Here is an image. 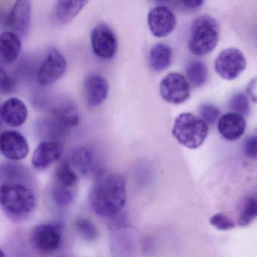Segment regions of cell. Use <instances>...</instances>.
<instances>
[{
	"label": "cell",
	"instance_id": "f1b7e54d",
	"mask_svg": "<svg viewBox=\"0 0 257 257\" xmlns=\"http://www.w3.org/2000/svg\"><path fill=\"white\" fill-rule=\"evenodd\" d=\"M211 226L220 231H228L235 228V224L233 220L223 213L214 214L210 218Z\"/></svg>",
	"mask_w": 257,
	"mask_h": 257
},
{
	"label": "cell",
	"instance_id": "d4e9b609",
	"mask_svg": "<svg viewBox=\"0 0 257 257\" xmlns=\"http://www.w3.org/2000/svg\"><path fill=\"white\" fill-rule=\"evenodd\" d=\"M51 194L56 205L66 207L73 202L75 196V189L66 188L54 184Z\"/></svg>",
	"mask_w": 257,
	"mask_h": 257
},
{
	"label": "cell",
	"instance_id": "5b68a950",
	"mask_svg": "<svg viewBox=\"0 0 257 257\" xmlns=\"http://www.w3.org/2000/svg\"><path fill=\"white\" fill-rule=\"evenodd\" d=\"M61 226L57 224H41L35 226L30 232V243L39 253L50 254L60 248L62 243Z\"/></svg>",
	"mask_w": 257,
	"mask_h": 257
},
{
	"label": "cell",
	"instance_id": "6da1fadb",
	"mask_svg": "<svg viewBox=\"0 0 257 257\" xmlns=\"http://www.w3.org/2000/svg\"><path fill=\"white\" fill-rule=\"evenodd\" d=\"M89 202L92 210L101 217L117 215L126 205L124 179L115 173L101 174L90 191Z\"/></svg>",
	"mask_w": 257,
	"mask_h": 257
},
{
	"label": "cell",
	"instance_id": "4dcf8cb0",
	"mask_svg": "<svg viewBox=\"0 0 257 257\" xmlns=\"http://www.w3.org/2000/svg\"><path fill=\"white\" fill-rule=\"evenodd\" d=\"M244 154L251 159L257 160V134L250 136L244 142Z\"/></svg>",
	"mask_w": 257,
	"mask_h": 257
},
{
	"label": "cell",
	"instance_id": "1f68e13d",
	"mask_svg": "<svg viewBox=\"0 0 257 257\" xmlns=\"http://www.w3.org/2000/svg\"><path fill=\"white\" fill-rule=\"evenodd\" d=\"M178 1L185 9L193 10L201 7L205 0H178Z\"/></svg>",
	"mask_w": 257,
	"mask_h": 257
},
{
	"label": "cell",
	"instance_id": "ba28073f",
	"mask_svg": "<svg viewBox=\"0 0 257 257\" xmlns=\"http://www.w3.org/2000/svg\"><path fill=\"white\" fill-rule=\"evenodd\" d=\"M90 42L92 49L97 57L109 60L115 56L117 38L107 24L101 23L93 27L90 35Z\"/></svg>",
	"mask_w": 257,
	"mask_h": 257
},
{
	"label": "cell",
	"instance_id": "277c9868",
	"mask_svg": "<svg viewBox=\"0 0 257 257\" xmlns=\"http://www.w3.org/2000/svg\"><path fill=\"white\" fill-rule=\"evenodd\" d=\"M208 134V125L200 118L189 113L179 115L172 128L174 137L181 145L191 149L202 146Z\"/></svg>",
	"mask_w": 257,
	"mask_h": 257
},
{
	"label": "cell",
	"instance_id": "484cf974",
	"mask_svg": "<svg viewBox=\"0 0 257 257\" xmlns=\"http://www.w3.org/2000/svg\"><path fill=\"white\" fill-rule=\"evenodd\" d=\"M75 226L81 238L85 241H93L97 238L98 231L96 226L87 219H77Z\"/></svg>",
	"mask_w": 257,
	"mask_h": 257
},
{
	"label": "cell",
	"instance_id": "e0dca14e",
	"mask_svg": "<svg viewBox=\"0 0 257 257\" xmlns=\"http://www.w3.org/2000/svg\"><path fill=\"white\" fill-rule=\"evenodd\" d=\"M22 48L21 38L12 31L0 34V60L5 64H11L19 57Z\"/></svg>",
	"mask_w": 257,
	"mask_h": 257
},
{
	"label": "cell",
	"instance_id": "d590c367",
	"mask_svg": "<svg viewBox=\"0 0 257 257\" xmlns=\"http://www.w3.org/2000/svg\"><path fill=\"white\" fill-rule=\"evenodd\" d=\"M6 256V254H5L4 252L0 249V257H4Z\"/></svg>",
	"mask_w": 257,
	"mask_h": 257
},
{
	"label": "cell",
	"instance_id": "ac0fdd59",
	"mask_svg": "<svg viewBox=\"0 0 257 257\" xmlns=\"http://www.w3.org/2000/svg\"><path fill=\"white\" fill-rule=\"evenodd\" d=\"M88 2L89 0H57L54 9L56 18L61 24L71 22Z\"/></svg>",
	"mask_w": 257,
	"mask_h": 257
},
{
	"label": "cell",
	"instance_id": "7a4b0ae2",
	"mask_svg": "<svg viewBox=\"0 0 257 257\" xmlns=\"http://www.w3.org/2000/svg\"><path fill=\"white\" fill-rule=\"evenodd\" d=\"M0 205L12 218L23 219L30 215L36 205L33 192L21 184H6L0 187Z\"/></svg>",
	"mask_w": 257,
	"mask_h": 257
},
{
	"label": "cell",
	"instance_id": "2e32d148",
	"mask_svg": "<svg viewBox=\"0 0 257 257\" xmlns=\"http://www.w3.org/2000/svg\"><path fill=\"white\" fill-rule=\"evenodd\" d=\"M3 121L9 126L20 127L25 123L28 116L27 106L19 98H11L2 106Z\"/></svg>",
	"mask_w": 257,
	"mask_h": 257
},
{
	"label": "cell",
	"instance_id": "9a60e30c",
	"mask_svg": "<svg viewBox=\"0 0 257 257\" xmlns=\"http://www.w3.org/2000/svg\"><path fill=\"white\" fill-rule=\"evenodd\" d=\"M246 121L236 113L223 115L218 122V130L222 137L229 141L238 140L244 134Z\"/></svg>",
	"mask_w": 257,
	"mask_h": 257
},
{
	"label": "cell",
	"instance_id": "83f0119b",
	"mask_svg": "<svg viewBox=\"0 0 257 257\" xmlns=\"http://www.w3.org/2000/svg\"><path fill=\"white\" fill-rule=\"evenodd\" d=\"M199 113L202 120L208 125H214L220 116V110L211 104H204L201 106Z\"/></svg>",
	"mask_w": 257,
	"mask_h": 257
},
{
	"label": "cell",
	"instance_id": "52a82bcc",
	"mask_svg": "<svg viewBox=\"0 0 257 257\" xmlns=\"http://www.w3.org/2000/svg\"><path fill=\"white\" fill-rule=\"evenodd\" d=\"M247 62L244 54L237 48H227L220 53L215 60V70L226 80L236 78L245 69Z\"/></svg>",
	"mask_w": 257,
	"mask_h": 257
},
{
	"label": "cell",
	"instance_id": "f546056e",
	"mask_svg": "<svg viewBox=\"0 0 257 257\" xmlns=\"http://www.w3.org/2000/svg\"><path fill=\"white\" fill-rule=\"evenodd\" d=\"M16 89L15 79L10 75L0 69V92L4 95L13 93Z\"/></svg>",
	"mask_w": 257,
	"mask_h": 257
},
{
	"label": "cell",
	"instance_id": "44dd1931",
	"mask_svg": "<svg viewBox=\"0 0 257 257\" xmlns=\"http://www.w3.org/2000/svg\"><path fill=\"white\" fill-rule=\"evenodd\" d=\"M71 160L81 175H87L93 165V152L87 146H79L75 148L72 152Z\"/></svg>",
	"mask_w": 257,
	"mask_h": 257
},
{
	"label": "cell",
	"instance_id": "7402d4cb",
	"mask_svg": "<svg viewBox=\"0 0 257 257\" xmlns=\"http://www.w3.org/2000/svg\"><path fill=\"white\" fill-rule=\"evenodd\" d=\"M186 75L192 85L200 87L205 84L208 78L206 65L200 60H192L186 68Z\"/></svg>",
	"mask_w": 257,
	"mask_h": 257
},
{
	"label": "cell",
	"instance_id": "3957f363",
	"mask_svg": "<svg viewBox=\"0 0 257 257\" xmlns=\"http://www.w3.org/2000/svg\"><path fill=\"white\" fill-rule=\"evenodd\" d=\"M218 23L209 15H202L194 20L190 28L188 48L192 54L204 56L211 52L219 42Z\"/></svg>",
	"mask_w": 257,
	"mask_h": 257
},
{
	"label": "cell",
	"instance_id": "ffe728a7",
	"mask_svg": "<svg viewBox=\"0 0 257 257\" xmlns=\"http://www.w3.org/2000/svg\"><path fill=\"white\" fill-rule=\"evenodd\" d=\"M172 60V48L166 44H156L150 51V66L154 71L160 72L168 69Z\"/></svg>",
	"mask_w": 257,
	"mask_h": 257
},
{
	"label": "cell",
	"instance_id": "e575fe53",
	"mask_svg": "<svg viewBox=\"0 0 257 257\" xmlns=\"http://www.w3.org/2000/svg\"><path fill=\"white\" fill-rule=\"evenodd\" d=\"M3 120V116H2V107L0 106V125H1L2 121Z\"/></svg>",
	"mask_w": 257,
	"mask_h": 257
},
{
	"label": "cell",
	"instance_id": "836d02e7",
	"mask_svg": "<svg viewBox=\"0 0 257 257\" xmlns=\"http://www.w3.org/2000/svg\"><path fill=\"white\" fill-rule=\"evenodd\" d=\"M153 1L155 3H157V4H166V3H169L172 0H153Z\"/></svg>",
	"mask_w": 257,
	"mask_h": 257
},
{
	"label": "cell",
	"instance_id": "7c38bea8",
	"mask_svg": "<svg viewBox=\"0 0 257 257\" xmlns=\"http://www.w3.org/2000/svg\"><path fill=\"white\" fill-rule=\"evenodd\" d=\"M31 18L30 0H15L12 10L7 17V24L11 31L21 38L27 36Z\"/></svg>",
	"mask_w": 257,
	"mask_h": 257
},
{
	"label": "cell",
	"instance_id": "8992f818",
	"mask_svg": "<svg viewBox=\"0 0 257 257\" xmlns=\"http://www.w3.org/2000/svg\"><path fill=\"white\" fill-rule=\"evenodd\" d=\"M160 92L164 101L172 104H183L190 96L188 81L184 75L177 72H171L163 78Z\"/></svg>",
	"mask_w": 257,
	"mask_h": 257
},
{
	"label": "cell",
	"instance_id": "5bb4252c",
	"mask_svg": "<svg viewBox=\"0 0 257 257\" xmlns=\"http://www.w3.org/2000/svg\"><path fill=\"white\" fill-rule=\"evenodd\" d=\"M109 84L99 74H90L84 82V94L86 102L90 107L101 105L108 98Z\"/></svg>",
	"mask_w": 257,
	"mask_h": 257
},
{
	"label": "cell",
	"instance_id": "30bf717a",
	"mask_svg": "<svg viewBox=\"0 0 257 257\" xmlns=\"http://www.w3.org/2000/svg\"><path fill=\"white\" fill-rule=\"evenodd\" d=\"M148 27L156 37L169 36L176 27V17L173 12L164 6L154 8L148 14Z\"/></svg>",
	"mask_w": 257,
	"mask_h": 257
},
{
	"label": "cell",
	"instance_id": "cb8c5ba5",
	"mask_svg": "<svg viewBox=\"0 0 257 257\" xmlns=\"http://www.w3.org/2000/svg\"><path fill=\"white\" fill-rule=\"evenodd\" d=\"M257 218V196L250 195L244 199L239 214H238V226H247Z\"/></svg>",
	"mask_w": 257,
	"mask_h": 257
},
{
	"label": "cell",
	"instance_id": "8fae6325",
	"mask_svg": "<svg viewBox=\"0 0 257 257\" xmlns=\"http://www.w3.org/2000/svg\"><path fill=\"white\" fill-rule=\"evenodd\" d=\"M0 151L8 159L20 161L28 155L29 145L24 135L15 131L0 134Z\"/></svg>",
	"mask_w": 257,
	"mask_h": 257
},
{
	"label": "cell",
	"instance_id": "d6a6232c",
	"mask_svg": "<svg viewBox=\"0 0 257 257\" xmlns=\"http://www.w3.org/2000/svg\"><path fill=\"white\" fill-rule=\"evenodd\" d=\"M247 93L254 102H257V78L251 80L247 86Z\"/></svg>",
	"mask_w": 257,
	"mask_h": 257
},
{
	"label": "cell",
	"instance_id": "4fadbf2b",
	"mask_svg": "<svg viewBox=\"0 0 257 257\" xmlns=\"http://www.w3.org/2000/svg\"><path fill=\"white\" fill-rule=\"evenodd\" d=\"M63 152V146L58 142L52 140L42 142L33 152L32 164L37 170H45L61 158Z\"/></svg>",
	"mask_w": 257,
	"mask_h": 257
},
{
	"label": "cell",
	"instance_id": "4316f807",
	"mask_svg": "<svg viewBox=\"0 0 257 257\" xmlns=\"http://www.w3.org/2000/svg\"><path fill=\"white\" fill-rule=\"evenodd\" d=\"M229 107L241 116H246L250 113V102L244 93H238L234 95L229 101Z\"/></svg>",
	"mask_w": 257,
	"mask_h": 257
},
{
	"label": "cell",
	"instance_id": "9c48e42d",
	"mask_svg": "<svg viewBox=\"0 0 257 257\" xmlns=\"http://www.w3.org/2000/svg\"><path fill=\"white\" fill-rule=\"evenodd\" d=\"M66 69V59L57 49L51 48L39 67L38 82L41 85H51L63 76Z\"/></svg>",
	"mask_w": 257,
	"mask_h": 257
},
{
	"label": "cell",
	"instance_id": "d6986e66",
	"mask_svg": "<svg viewBox=\"0 0 257 257\" xmlns=\"http://www.w3.org/2000/svg\"><path fill=\"white\" fill-rule=\"evenodd\" d=\"M56 122L64 128H71L78 125L79 114L78 109L71 103H62L56 106L52 110Z\"/></svg>",
	"mask_w": 257,
	"mask_h": 257
},
{
	"label": "cell",
	"instance_id": "603a6c76",
	"mask_svg": "<svg viewBox=\"0 0 257 257\" xmlns=\"http://www.w3.org/2000/svg\"><path fill=\"white\" fill-rule=\"evenodd\" d=\"M78 179V176L70 164L63 161L56 169L54 184L66 188L75 189Z\"/></svg>",
	"mask_w": 257,
	"mask_h": 257
}]
</instances>
